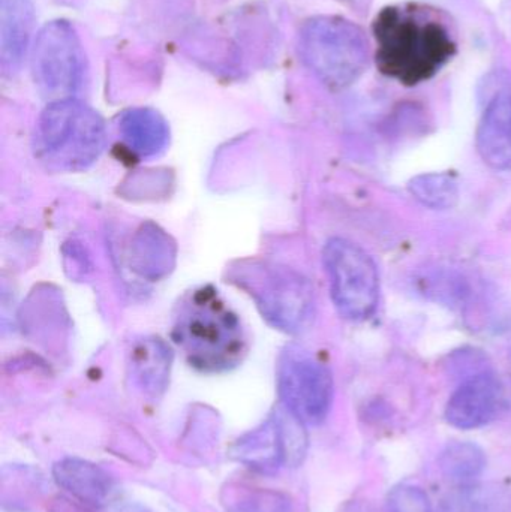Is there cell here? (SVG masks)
Segmentation results:
<instances>
[{
  "label": "cell",
  "instance_id": "15",
  "mask_svg": "<svg viewBox=\"0 0 511 512\" xmlns=\"http://www.w3.org/2000/svg\"><path fill=\"white\" fill-rule=\"evenodd\" d=\"M171 354L158 339L138 343L132 352V375L150 396H159L167 387Z\"/></svg>",
  "mask_w": 511,
  "mask_h": 512
},
{
  "label": "cell",
  "instance_id": "7",
  "mask_svg": "<svg viewBox=\"0 0 511 512\" xmlns=\"http://www.w3.org/2000/svg\"><path fill=\"white\" fill-rule=\"evenodd\" d=\"M323 259L339 313L351 321L368 319L380 298V277L374 259L345 239L327 242Z\"/></svg>",
  "mask_w": 511,
  "mask_h": 512
},
{
  "label": "cell",
  "instance_id": "12",
  "mask_svg": "<svg viewBox=\"0 0 511 512\" xmlns=\"http://www.w3.org/2000/svg\"><path fill=\"white\" fill-rule=\"evenodd\" d=\"M477 150L494 170H511V92L489 102L477 129Z\"/></svg>",
  "mask_w": 511,
  "mask_h": 512
},
{
  "label": "cell",
  "instance_id": "2",
  "mask_svg": "<svg viewBox=\"0 0 511 512\" xmlns=\"http://www.w3.org/2000/svg\"><path fill=\"white\" fill-rule=\"evenodd\" d=\"M171 339L189 366L203 373L230 372L248 354V336L239 315L210 285L180 298L173 313Z\"/></svg>",
  "mask_w": 511,
  "mask_h": 512
},
{
  "label": "cell",
  "instance_id": "3",
  "mask_svg": "<svg viewBox=\"0 0 511 512\" xmlns=\"http://www.w3.org/2000/svg\"><path fill=\"white\" fill-rule=\"evenodd\" d=\"M107 141L105 122L92 107L75 98L51 101L35 132V152L57 171H83L98 161Z\"/></svg>",
  "mask_w": 511,
  "mask_h": 512
},
{
  "label": "cell",
  "instance_id": "19",
  "mask_svg": "<svg viewBox=\"0 0 511 512\" xmlns=\"http://www.w3.org/2000/svg\"><path fill=\"white\" fill-rule=\"evenodd\" d=\"M408 189L419 203L431 209H452L459 200V183L453 174H420L411 180Z\"/></svg>",
  "mask_w": 511,
  "mask_h": 512
},
{
  "label": "cell",
  "instance_id": "1",
  "mask_svg": "<svg viewBox=\"0 0 511 512\" xmlns=\"http://www.w3.org/2000/svg\"><path fill=\"white\" fill-rule=\"evenodd\" d=\"M375 62L387 77L405 86L434 78L458 51L449 18L431 6H387L372 23Z\"/></svg>",
  "mask_w": 511,
  "mask_h": 512
},
{
  "label": "cell",
  "instance_id": "4",
  "mask_svg": "<svg viewBox=\"0 0 511 512\" xmlns=\"http://www.w3.org/2000/svg\"><path fill=\"white\" fill-rule=\"evenodd\" d=\"M299 54L321 83L341 90L356 83L368 68V38L347 18L320 15L300 29Z\"/></svg>",
  "mask_w": 511,
  "mask_h": 512
},
{
  "label": "cell",
  "instance_id": "18",
  "mask_svg": "<svg viewBox=\"0 0 511 512\" xmlns=\"http://www.w3.org/2000/svg\"><path fill=\"white\" fill-rule=\"evenodd\" d=\"M134 249L132 261L135 262V270L141 276L158 279L159 276L170 270L171 261L174 258L173 245L168 242V237L158 228L152 227V225L144 227L137 236Z\"/></svg>",
  "mask_w": 511,
  "mask_h": 512
},
{
  "label": "cell",
  "instance_id": "20",
  "mask_svg": "<svg viewBox=\"0 0 511 512\" xmlns=\"http://www.w3.org/2000/svg\"><path fill=\"white\" fill-rule=\"evenodd\" d=\"M231 512H296L287 495L272 490H245L231 504Z\"/></svg>",
  "mask_w": 511,
  "mask_h": 512
},
{
  "label": "cell",
  "instance_id": "10",
  "mask_svg": "<svg viewBox=\"0 0 511 512\" xmlns=\"http://www.w3.org/2000/svg\"><path fill=\"white\" fill-rule=\"evenodd\" d=\"M504 406V387L492 373H480L465 381L450 397L446 421L459 430L488 426Z\"/></svg>",
  "mask_w": 511,
  "mask_h": 512
},
{
  "label": "cell",
  "instance_id": "14",
  "mask_svg": "<svg viewBox=\"0 0 511 512\" xmlns=\"http://www.w3.org/2000/svg\"><path fill=\"white\" fill-rule=\"evenodd\" d=\"M123 144L137 158H155L170 143V126L153 108L138 107L123 111L119 119Z\"/></svg>",
  "mask_w": 511,
  "mask_h": 512
},
{
  "label": "cell",
  "instance_id": "11",
  "mask_svg": "<svg viewBox=\"0 0 511 512\" xmlns=\"http://www.w3.org/2000/svg\"><path fill=\"white\" fill-rule=\"evenodd\" d=\"M53 477L72 498L90 507H105L116 493L113 478L89 460L66 457L54 465Z\"/></svg>",
  "mask_w": 511,
  "mask_h": 512
},
{
  "label": "cell",
  "instance_id": "6",
  "mask_svg": "<svg viewBox=\"0 0 511 512\" xmlns=\"http://www.w3.org/2000/svg\"><path fill=\"white\" fill-rule=\"evenodd\" d=\"M87 60L74 24L54 20L36 36L32 51V74L42 95L74 98L86 78Z\"/></svg>",
  "mask_w": 511,
  "mask_h": 512
},
{
  "label": "cell",
  "instance_id": "17",
  "mask_svg": "<svg viewBox=\"0 0 511 512\" xmlns=\"http://www.w3.org/2000/svg\"><path fill=\"white\" fill-rule=\"evenodd\" d=\"M486 463L485 451L473 442H450L440 456L444 477L458 486L476 483L485 471Z\"/></svg>",
  "mask_w": 511,
  "mask_h": 512
},
{
  "label": "cell",
  "instance_id": "22",
  "mask_svg": "<svg viewBox=\"0 0 511 512\" xmlns=\"http://www.w3.org/2000/svg\"><path fill=\"white\" fill-rule=\"evenodd\" d=\"M119 512H152L150 510H147L146 507H143V505H126V507H123L122 510Z\"/></svg>",
  "mask_w": 511,
  "mask_h": 512
},
{
  "label": "cell",
  "instance_id": "5",
  "mask_svg": "<svg viewBox=\"0 0 511 512\" xmlns=\"http://www.w3.org/2000/svg\"><path fill=\"white\" fill-rule=\"evenodd\" d=\"M234 282L254 298L263 318L278 330L302 333L314 321V289L291 268L248 262L234 270Z\"/></svg>",
  "mask_w": 511,
  "mask_h": 512
},
{
  "label": "cell",
  "instance_id": "9",
  "mask_svg": "<svg viewBox=\"0 0 511 512\" xmlns=\"http://www.w3.org/2000/svg\"><path fill=\"white\" fill-rule=\"evenodd\" d=\"M303 427L305 424L281 405L257 429L234 442L231 459L263 475H275L297 466L302 463L308 445Z\"/></svg>",
  "mask_w": 511,
  "mask_h": 512
},
{
  "label": "cell",
  "instance_id": "16",
  "mask_svg": "<svg viewBox=\"0 0 511 512\" xmlns=\"http://www.w3.org/2000/svg\"><path fill=\"white\" fill-rule=\"evenodd\" d=\"M509 492L498 484H467L453 490L440 512H509Z\"/></svg>",
  "mask_w": 511,
  "mask_h": 512
},
{
  "label": "cell",
  "instance_id": "13",
  "mask_svg": "<svg viewBox=\"0 0 511 512\" xmlns=\"http://www.w3.org/2000/svg\"><path fill=\"white\" fill-rule=\"evenodd\" d=\"M35 26L32 0H0V65L17 72L26 57Z\"/></svg>",
  "mask_w": 511,
  "mask_h": 512
},
{
  "label": "cell",
  "instance_id": "21",
  "mask_svg": "<svg viewBox=\"0 0 511 512\" xmlns=\"http://www.w3.org/2000/svg\"><path fill=\"white\" fill-rule=\"evenodd\" d=\"M387 507L389 512H432L428 495L411 484L395 487L387 499Z\"/></svg>",
  "mask_w": 511,
  "mask_h": 512
},
{
  "label": "cell",
  "instance_id": "8",
  "mask_svg": "<svg viewBox=\"0 0 511 512\" xmlns=\"http://www.w3.org/2000/svg\"><path fill=\"white\" fill-rule=\"evenodd\" d=\"M282 406L305 426H320L332 409L335 384L329 367L311 352L290 348L278 366Z\"/></svg>",
  "mask_w": 511,
  "mask_h": 512
}]
</instances>
